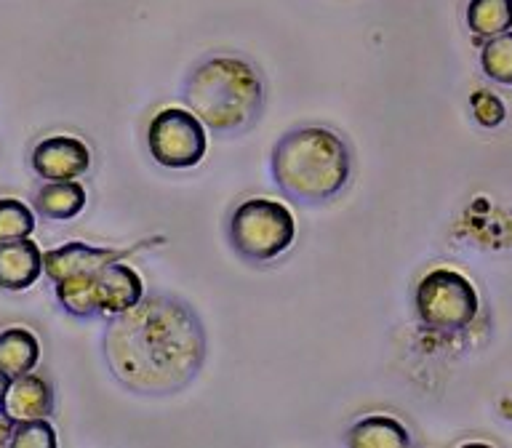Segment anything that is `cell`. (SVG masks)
Returning <instances> with one entry per match:
<instances>
[{
    "label": "cell",
    "instance_id": "8992f818",
    "mask_svg": "<svg viewBox=\"0 0 512 448\" xmlns=\"http://www.w3.org/2000/svg\"><path fill=\"white\" fill-rule=\"evenodd\" d=\"M147 147L163 168H192L206 158L208 134L198 115L184 107H166L150 120Z\"/></svg>",
    "mask_w": 512,
    "mask_h": 448
},
{
    "label": "cell",
    "instance_id": "44dd1931",
    "mask_svg": "<svg viewBox=\"0 0 512 448\" xmlns=\"http://www.w3.org/2000/svg\"><path fill=\"white\" fill-rule=\"evenodd\" d=\"M11 435H14V422L6 414H0V448L11 443Z\"/></svg>",
    "mask_w": 512,
    "mask_h": 448
},
{
    "label": "cell",
    "instance_id": "7402d4cb",
    "mask_svg": "<svg viewBox=\"0 0 512 448\" xmlns=\"http://www.w3.org/2000/svg\"><path fill=\"white\" fill-rule=\"evenodd\" d=\"M8 384H11V376H8L6 371H3V368H0V403H3V395H6Z\"/></svg>",
    "mask_w": 512,
    "mask_h": 448
},
{
    "label": "cell",
    "instance_id": "9c48e42d",
    "mask_svg": "<svg viewBox=\"0 0 512 448\" xmlns=\"http://www.w3.org/2000/svg\"><path fill=\"white\" fill-rule=\"evenodd\" d=\"M96 299L102 315H120L131 310L136 302H142L144 283L134 267H128L120 259L104 264L102 270L94 272Z\"/></svg>",
    "mask_w": 512,
    "mask_h": 448
},
{
    "label": "cell",
    "instance_id": "ac0fdd59",
    "mask_svg": "<svg viewBox=\"0 0 512 448\" xmlns=\"http://www.w3.org/2000/svg\"><path fill=\"white\" fill-rule=\"evenodd\" d=\"M35 232V214L16 198H0V243L30 238Z\"/></svg>",
    "mask_w": 512,
    "mask_h": 448
},
{
    "label": "cell",
    "instance_id": "d6986e66",
    "mask_svg": "<svg viewBox=\"0 0 512 448\" xmlns=\"http://www.w3.org/2000/svg\"><path fill=\"white\" fill-rule=\"evenodd\" d=\"M11 448H56L54 427L48 424V419H32V422L14 424V435H11Z\"/></svg>",
    "mask_w": 512,
    "mask_h": 448
},
{
    "label": "cell",
    "instance_id": "8fae6325",
    "mask_svg": "<svg viewBox=\"0 0 512 448\" xmlns=\"http://www.w3.org/2000/svg\"><path fill=\"white\" fill-rule=\"evenodd\" d=\"M43 272V251L30 238L0 243V288L24 291Z\"/></svg>",
    "mask_w": 512,
    "mask_h": 448
},
{
    "label": "cell",
    "instance_id": "9a60e30c",
    "mask_svg": "<svg viewBox=\"0 0 512 448\" xmlns=\"http://www.w3.org/2000/svg\"><path fill=\"white\" fill-rule=\"evenodd\" d=\"M467 27L483 40L512 30V0H470Z\"/></svg>",
    "mask_w": 512,
    "mask_h": 448
},
{
    "label": "cell",
    "instance_id": "4fadbf2b",
    "mask_svg": "<svg viewBox=\"0 0 512 448\" xmlns=\"http://www.w3.org/2000/svg\"><path fill=\"white\" fill-rule=\"evenodd\" d=\"M40 360V342L30 328L14 326L0 331V368L8 376L30 374Z\"/></svg>",
    "mask_w": 512,
    "mask_h": 448
},
{
    "label": "cell",
    "instance_id": "e0dca14e",
    "mask_svg": "<svg viewBox=\"0 0 512 448\" xmlns=\"http://www.w3.org/2000/svg\"><path fill=\"white\" fill-rule=\"evenodd\" d=\"M480 67L496 83L512 86V30L486 40L480 48Z\"/></svg>",
    "mask_w": 512,
    "mask_h": 448
},
{
    "label": "cell",
    "instance_id": "7a4b0ae2",
    "mask_svg": "<svg viewBox=\"0 0 512 448\" xmlns=\"http://www.w3.org/2000/svg\"><path fill=\"white\" fill-rule=\"evenodd\" d=\"M272 176L291 198L323 203L334 198L350 179V152L328 128H296L275 144Z\"/></svg>",
    "mask_w": 512,
    "mask_h": 448
},
{
    "label": "cell",
    "instance_id": "52a82bcc",
    "mask_svg": "<svg viewBox=\"0 0 512 448\" xmlns=\"http://www.w3.org/2000/svg\"><path fill=\"white\" fill-rule=\"evenodd\" d=\"M32 168L46 182H72L91 168V150L75 136H48L32 150Z\"/></svg>",
    "mask_w": 512,
    "mask_h": 448
},
{
    "label": "cell",
    "instance_id": "277c9868",
    "mask_svg": "<svg viewBox=\"0 0 512 448\" xmlns=\"http://www.w3.org/2000/svg\"><path fill=\"white\" fill-rule=\"evenodd\" d=\"M294 238V214L278 200L248 198L230 216L232 246L254 262H270L286 254Z\"/></svg>",
    "mask_w": 512,
    "mask_h": 448
},
{
    "label": "cell",
    "instance_id": "5bb4252c",
    "mask_svg": "<svg viewBox=\"0 0 512 448\" xmlns=\"http://www.w3.org/2000/svg\"><path fill=\"white\" fill-rule=\"evenodd\" d=\"M35 208L48 219H75L86 208V187L80 182H48L35 195Z\"/></svg>",
    "mask_w": 512,
    "mask_h": 448
},
{
    "label": "cell",
    "instance_id": "30bf717a",
    "mask_svg": "<svg viewBox=\"0 0 512 448\" xmlns=\"http://www.w3.org/2000/svg\"><path fill=\"white\" fill-rule=\"evenodd\" d=\"M54 408V390L51 384L38 374H22L11 376L3 403H0V414H6L14 424L32 422V419H46Z\"/></svg>",
    "mask_w": 512,
    "mask_h": 448
},
{
    "label": "cell",
    "instance_id": "3957f363",
    "mask_svg": "<svg viewBox=\"0 0 512 448\" xmlns=\"http://www.w3.org/2000/svg\"><path fill=\"white\" fill-rule=\"evenodd\" d=\"M184 102L211 131H240L262 110V80L235 56H214L198 64L184 83Z\"/></svg>",
    "mask_w": 512,
    "mask_h": 448
},
{
    "label": "cell",
    "instance_id": "2e32d148",
    "mask_svg": "<svg viewBox=\"0 0 512 448\" xmlns=\"http://www.w3.org/2000/svg\"><path fill=\"white\" fill-rule=\"evenodd\" d=\"M56 299L64 310L78 318H91L102 315L99 312V299H96L94 272L91 275H70V278L56 280Z\"/></svg>",
    "mask_w": 512,
    "mask_h": 448
},
{
    "label": "cell",
    "instance_id": "7c38bea8",
    "mask_svg": "<svg viewBox=\"0 0 512 448\" xmlns=\"http://www.w3.org/2000/svg\"><path fill=\"white\" fill-rule=\"evenodd\" d=\"M350 448H408L411 435L392 416H366L347 432Z\"/></svg>",
    "mask_w": 512,
    "mask_h": 448
},
{
    "label": "cell",
    "instance_id": "5b68a950",
    "mask_svg": "<svg viewBox=\"0 0 512 448\" xmlns=\"http://www.w3.org/2000/svg\"><path fill=\"white\" fill-rule=\"evenodd\" d=\"M478 291L462 272L438 267L427 272L416 288V312L424 326L443 334H456L478 315Z\"/></svg>",
    "mask_w": 512,
    "mask_h": 448
},
{
    "label": "cell",
    "instance_id": "6da1fadb",
    "mask_svg": "<svg viewBox=\"0 0 512 448\" xmlns=\"http://www.w3.org/2000/svg\"><path fill=\"white\" fill-rule=\"evenodd\" d=\"M104 350L123 387L144 395H166L198 374L206 339L198 318L168 296H150L115 315Z\"/></svg>",
    "mask_w": 512,
    "mask_h": 448
},
{
    "label": "cell",
    "instance_id": "ba28073f",
    "mask_svg": "<svg viewBox=\"0 0 512 448\" xmlns=\"http://www.w3.org/2000/svg\"><path fill=\"white\" fill-rule=\"evenodd\" d=\"M126 254L128 251H118V248H99L72 240V243H64V246L51 248L43 254V272L56 283L70 275H91V272L102 270L104 264L123 259Z\"/></svg>",
    "mask_w": 512,
    "mask_h": 448
},
{
    "label": "cell",
    "instance_id": "ffe728a7",
    "mask_svg": "<svg viewBox=\"0 0 512 448\" xmlns=\"http://www.w3.org/2000/svg\"><path fill=\"white\" fill-rule=\"evenodd\" d=\"M470 107L475 120H478L483 128L502 126L504 118H507V107H504L502 99L496 94H491V91H483V88L470 96Z\"/></svg>",
    "mask_w": 512,
    "mask_h": 448
}]
</instances>
